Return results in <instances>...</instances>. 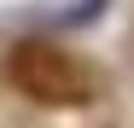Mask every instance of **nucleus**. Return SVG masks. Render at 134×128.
Here are the masks:
<instances>
[{
  "instance_id": "obj_1",
  "label": "nucleus",
  "mask_w": 134,
  "mask_h": 128,
  "mask_svg": "<svg viewBox=\"0 0 134 128\" xmlns=\"http://www.w3.org/2000/svg\"><path fill=\"white\" fill-rule=\"evenodd\" d=\"M12 88L18 93H29L41 105H87L93 99V82H87V70L70 58V53H58L47 47V41H24V47H12Z\"/></svg>"
}]
</instances>
